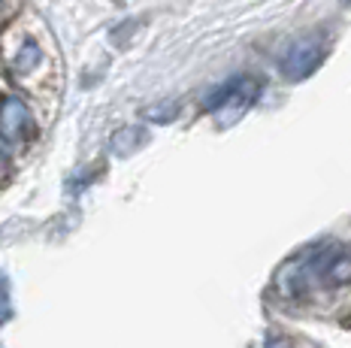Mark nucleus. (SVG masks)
I'll use <instances>...</instances> for the list:
<instances>
[{"mask_svg":"<svg viewBox=\"0 0 351 348\" xmlns=\"http://www.w3.org/2000/svg\"><path fill=\"white\" fill-rule=\"evenodd\" d=\"M3 73L34 100H55L61 88V58L43 18L27 16L3 31Z\"/></svg>","mask_w":351,"mask_h":348,"instance_id":"obj_1","label":"nucleus"},{"mask_svg":"<svg viewBox=\"0 0 351 348\" xmlns=\"http://www.w3.org/2000/svg\"><path fill=\"white\" fill-rule=\"evenodd\" d=\"M261 97V82L254 76H233L221 88H215L206 97V110L212 112L218 127L237 125L243 115L254 106V100Z\"/></svg>","mask_w":351,"mask_h":348,"instance_id":"obj_2","label":"nucleus"},{"mask_svg":"<svg viewBox=\"0 0 351 348\" xmlns=\"http://www.w3.org/2000/svg\"><path fill=\"white\" fill-rule=\"evenodd\" d=\"M0 136H3V161L10 166L12 155L19 151H31L34 142L40 140V125L27 110V103L16 94L3 97V115H0Z\"/></svg>","mask_w":351,"mask_h":348,"instance_id":"obj_3","label":"nucleus"},{"mask_svg":"<svg viewBox=\"0 0 351 348\" xmlns=\"http://www.w3.org/2000/svg\"><path fill=\"white\" fill-rule=\"evenodd\" d=\"M321 61H324V40L321 37H303V40H297V42L288 46V52L282 55L279 67H282L285 79L300 82V79H306L309 73H315Z\"/></svg>","mask_w":351,"mask_h":348,"instance_id":"obj_4","label":"nucleus"}]
</instances>
